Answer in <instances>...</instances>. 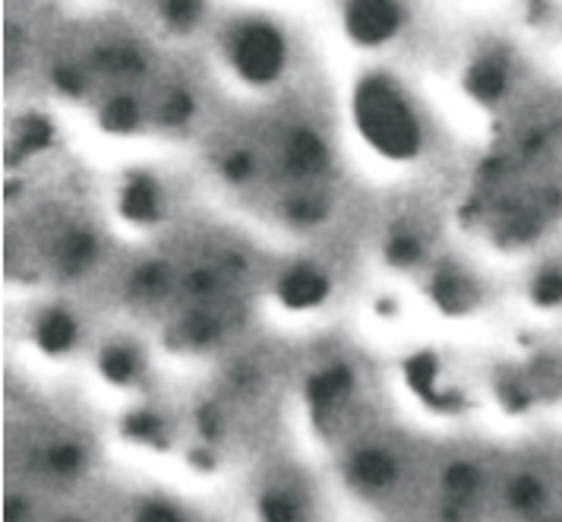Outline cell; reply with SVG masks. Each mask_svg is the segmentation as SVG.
Wrapping results in <instances>:
<instances>
[{"instance_id":"d6986e66","label":"cell","mask_w":562,"mask_h":522,"mask_svg":"<svg viewBox=\"0 0 562 522\" xmlns=\"http://www.w3.org/2000/svg\"><path fill=\"white\" fill-rule=\"evenodd\" d=\"M203 13V0H165V20L168 26L190 29Z\"/></svg>"},{"instance_id":"4fadbf2b","label":"cell","mask_w":562,"mask_h":522,"mask_svg":"<svg viewBox=\"0 0 562 522\" xmlns=\"http://www.w3.org/2000/svg\"><path fill=\"white\" fill-rule=\"evenodd\" d=\"M436 298H439V304L449 313H461L471 308L474 288L459 273H439V279H436Z\"/></svg>"},{"instance_id":"ac0fdd59","label":"cell","mask_w":562,"mask_h":522,"mask_svg":"<svg viewBox=\"0 0 562 522\" xmlns=\"http://www.w3.org/2000/svg\"><path fill=\"white\" fill-rule=\"evenodd\" d=\"M136 118H139V111H136V104L133 99H114V102L104 108V127L108 131H133L136 127Z\"/></svg>"},{"instance_id":"52a82bcc","label":"cell","mask_w":562,"mask_h":522,"mask_svg":"<svg viewBox=\"0 0 562 522\" xmlns=\"http://www.w3.org/2000/svg\"><path fill=\"white\" fill-rule=\"evenodd\" d=\"M326 146L316 133L310 131H297L291 140H288V149H284V162H288V171L294 178H310L316 171L326 168Z\"/></svg>"},{"instance_id":"ba28073f","label":"cell","mask_w":562,"mask_h":522,"mask_svg":"<svg viewBox=\"0 0 562 522\" xmlns=\"http://www.w3.org/2000/svg\"><path fill=\"white\" fill-rule=\"evenodd\" d=\"M77 336V320L64 311L42 313V320L35 323V342H38L45 352H52V355H60V352L74 348Z\"/></svg>"},{"instance_id":"9a60e30c","label":"cell","mask_w":562,"mask_h":522,"mask_svg":"<svg viewBox=\"0 0 562 522\" xmlns=\"http://www.w3.org/2000/svg\"><path fill=\"white\" fill-rule=\"evenodd\" d=\"M82 463H86V456H82V449L77 444H70V441H60V444H54L48 449V456H45V466L54 471V475H79L82 469Z\"/></svg>"},{"instance_id":"4316f807","label":"cell","mask_w":562,"mask_h":522,"mask_svg":"<svg viewBox=\"0 0 562 522\" xmlns=\"http://www.w3.org/2000/svg\"><path fill=\"white\" fill-rule=\"evenodd\" d=\"M225 171H228V178H234V181H237V178H247V175H250V158L234 156L228 162V168H225Z\"/></svg>"},{"instance_id":"6da1fadb","label":"cell","mask_w":562,"mask_h":522,"mask_svg":"<svg viewBox=\"0 0 562 522\" xmlns=\"http://www.w3.org/2000/svg\"><path fill=\"white\" fill-rule=\"evenodd\" d=\"M360 133L373 149L389 158H411L420 149V127L417 118L395 89V82L385 77H367L355 96Z\"/></svg>"},{"instance_id":"44dd1931","label":"cell","mask_w":562,"mask_h":522,"mask_svg":"<svg viewBox=\"0 0 562 522\" xmlns=\"http://www.w3.org/2000/svg\"><path fill=\"white\" fill-rule=\"evenodd\" d=\"M535 298L540 304L553 308L562 304V269H543L535 282Z\"/></svg>"},{"instance_id":"7402d4cb","label":"cell","mask_w":562,"mask_h":522,"mask_svg":"<svg viewBox=\"0 0 562 522\" xmlns=\"http://www.w3.org/2000/svg\"><path fill=\"white\" fill-rule=\"evenodd\" d=\"M420 254H424V244L414 235L392 237V244H389V260L395 266H414L420 260Z\"/></svg>"},{"instance_id":"5b68a950","label":"cell","mask_w":562,"mask_h":522,"mask_svg":"<svg viewBox=\"0 0 562 522\" xmlns=\"http://www.w3.org/2000/svg\"><path fill=\"white\" fill-rule=\"evenodd\" d=\"M395 456L383 446H363L348 466V475L360 491H385L395 481Z\"/></svg>"},{"instance_id":"603a6c76","label":"cell","mask_w":562,"mask_h":522,"mask_svg":"<svg viewBox=\"0 0 562 522\" xmlns=\"http://www.w3.org/2000/svg\"><path fill=\"white\" fill-rule=\"evenodd\" d=\"M474 488H477V471L471 469V466H452V469L446 471V491L456 500L474 495Z\"/></svg>"},{"instance_id":"2e32d148","label":"cell","mask_w":562,"mask_h":522,"mask_svg":"<svg viewBox=\"0 0 562 522\" xmlns=\"http://www.w3.org/2000/svg\"><path fill=\"white\" fill-rule=\"evenodd\" d=\"M48 140H52V127H48L45 118H26V121H20V127H16V156L32 153V149H42Z\"/></svg>"},{"instance_id":"7c38bea8","label":"cell","mask_w":562,"mask_h":522,"mask_svg":"<svg viewBox=\"0 0 562 522\" xmlns=\"http://www.w3.org/2000/svg\"><path fill=\"white\" fill-rule=\"evenodd\" d=\"M95 254H99V244L89 232H70V235L60 241L57 247V260L67 273H82L95 263Z\"/></svg>"},{"instance_id":"277c9868","label":"cell","mask_w":562,"mask_h":522,"mask_svg":"<svg viewBox=\"0 0 562 522\" xmlns=\"http://www.w3.org/2000/svg\"><path fill=\"white\" fill-rule=\"evenodd\" d=\"M329 276L316 266H294L281 276L279 295L281 301L294 311H307V308H316L326 301L329 295Z\"/></svg>"},{"instance_id":"5bb4252c","label":"cell","mask_w":562,"mask_h":522,"mask_svg":"<svg viewBox=\"0 0 562 522\" xmlns=\"http://www.w3.org/2000/svg\"><path fill=\"white\" fill-rule=\"evenodd\" d=\"M102 370L114 384H130L139 374V355L130 345H108L102 352Z\"/></svg>"},{"instance_id":"3957f363","label":"cell","mask_w":562,"mask_h":522,"mask_svg":"<svg viewBox=\"0 0 562 522\" xmlns=\"http://www.w3.org/2000/svg\"><path fill=\"white\" fill-rule=\"evenodd\" d=\"M402 23V10L395 0H351L345 10V26L360 45H383Z\"/></svg>"},{"instance_id":"d4e9b609","label":"cell","mask_w":562,"mask_h":522,"mask_svg":"<svg viewBox=\"0 0 562 522\" xmlns=\"http://www.w3.org/2000/svg\"><path fill=\"white\" fill-rule=\"evenodd\" d=\"M190 111H193V104H190V96H183V92H171L165 104H161V121H168V124H180V121H187L190 118Z\"/></svg>"},{"instance_id":"8fae6325","label":"cell","mask_w":562,"mask_h":522,"mask_svg":"<svg viewBox=\"0 0 562 522\" xmlns=\"http://www.w3.org/2000/svg\"><path fill=\"white\" fill-rule=\"evenodd\" d=\"M506 64L499 60V57H484V60H477L471 70H468V89H471V96H477V99H496V96H503V89H506Z\"/></svg>"},{"instance_id":"ffe728a7","label":"cell","mask_w":562,"mask_h":522,"mask_svg":"<svg viewBox=\"0 0 562 522\" xmlns=\"http://www.w3.org/2000/svg\"><path fill=\"white\" fill-rule=\"evenodd\" d=\"M133 522H187V517L180 513L175 503L153 497V500H143L136 507V520Z\"/></svg>"},{"instance_id":"9c48e42d","label":"cell","mask_w":562,"mask_h":522,"mask_svg":"<svg viewBox=\"0 0 562 522\" xmlns=\"http://www.w3.org/2000/svg\"><path fill=\"white\" fill-rule=\"evenodd\" d=\"M121 212L133 222H155L158 215V187L153 178L136 175L121 193Z\"/></svg>"},{"instance_id":"8992f818","label":"cell","mask_w":562,"mask_h":522,"mask_svg":"<svg viewBox=\"0 0 562 522\" xmlns=\"http://www.w3.org/2000/svg\"><path fill=\"white\" fill-rule=\"evenodd\" d=\"M351 370L348 367H323L313 380H310V402L319 415H333L335 409L351 396Z\"/></svg>"},{"instance_id":"484cf974","label":"cell","mask_w":562,"mask_h":522,"mask_svg":"<svg viewBox=\"0 0 562 522\" xmlns=\"http://www.w3.org/2000/svg\"><path fill=\"white\" fill-rule=\"evenodd\" d=\"M54 79H57V86H60L64 92H74V96H77V92H82V74H79V70H74V67H60Z\"/></svg>"},{"instance_id":"30bf717a","label":"cell","mask_w":562,"mask_h":522,"mask_svg":"<svg viewBox=\"0 0 562 522\" xmlns=\"http://www.w3.org/2000/svg\"><path fill=\"white\" fill-rule=\"evenodd\" d=\"M259 520L262 522H307V503L304 497L276 488L259 497Z\"/></svg>"},{"instance_id":"83f0119b","label":"cell","mask_w":562,"mask_h":522,"mask_svg":"<svg viewBox=\"0 0 562 522\" xmlns=\"http://www.w3.org/2000/svg\"><path fill=\"white\" fill-rule=\"evenodd\" d=\"M60 522H82V520H60Z\"/></svg>"},{"instance_id":"cb8c5ba5","label":"cell","mask_w":562,"mask_h":522,"mask_svg":"<svg viewBox=\"0 0 562 522\" xmlns=\"http://www.w3.org/2000/svg\"><path fill=\"white\" fill-rule=\"evenodd\" d=\"M323 212H326V207H323L316 197H294V200L288 203V215H291L294 222H304V225H310V222H319V219H323Z\"/></svg>"},{"instance_id":"e0dca14e","label":"cell","mask_w":562,"mask_h":522,"mask_svg":"<svg viewBox=\"0 0 562 522\" xmlns=\"http://www.w3.org/2000/svg\"><path fill=\"white\" fill-rule=\"evenodd\" d=\"M543 495H547V491H543V485L537 481L535 475H518L509 488L512 507H518V510H535V507H540V503H543Z\"/></svg>"},{"instance_id":"7a4b0ae2","label":"cell","mask_w":562,"mask_h":522,"mask_svg":"<svg viewBox=\"0 0 562 522\" xmlns=\"http://www.w3.org/2000/svg\"><path fill=\"white\" fill-rule=\"evenodd\" d=\"M231 60H234L237 74L247 82H254V86L272 82L281 74V67H284V42H281V35L272 26L247 23L234 35Z\"/></svg>"}]
</instances>
